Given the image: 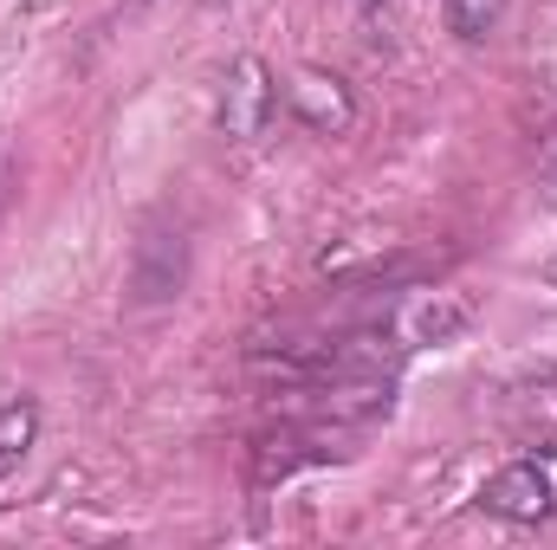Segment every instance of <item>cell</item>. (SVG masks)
<instances>
[{
  "mask_svg": "<svg viewBox=\"0 0 557 550\" xmlns=\"http://www.w3.org/2000/svg\"><path fill=\"white\" fill-rule=\"evenodd\" d=\"M480 512H493V518H506V525H552V518H557L552 466H545L539 453L506 460V466L480 486Z\"/></svg>",
  "mask_w": 557,
  "mask_h": 550,
  "instance_id": "1",
  "label": "cell"
},
{
  "mask_svg": "<svg viewBox=\"0 0 557 550\" xmlns=\"http://www.w3.org/2000/svg\"><path fill=\"white\" fill-rule=\"evenodd\" d=\"M473 324V304L460 298V291H403L396 304H389V317H383V337L396 343V350H428V343H454L460 330Z\"/></svg>",
  "mask_w": 557,
  "mask_h": 550,
  "instance_id": "2",
  "label": "cell"
},
{
  "mask_svg": "<svg viewBox=\"0 0 557 550\" xmlns=\"http://www.w3.org/2000/svg\"><path fill=\"white\" fill-rule=\"evenodd\" d=\"M278 111V78L267 72V59H234V72H227V85H221V130L240 142L267 137V124H273Z\"/></svg>",
  "mask_w": 557,
  "mask_h": 550,
  "instance_id": "3",
  "label": "cell"
},
{
  "mask_svg": "<svg viewBox=\"0 0 557 550\" xmlns=\"http://www.w3.org/2000/svg\"><path fill=\"white\" fill-rule=\"evenodd\" d=\"M182 278H188V240L169 234V227L143 234L137 240V266H131V298H137V304H162V298L182 291Z\"/></svg>",
  "mask_w": 557,
  "mask_h": 550,
  "instance_id": "4",
  "label": "cell"
},
{
  "mask_svg": "<svg viewBox=\"0 0 557 550\" xmlns=\"http://www.w3.org/2000/svg\"><path fill=\"white\" fill-rule=\"evenodd\" d=\"M285 104H292L311 130H324V137L350 130V117H357V104H350L344 78H331V72H318V65H298V72L285 78Z\"/></svg>",
  "mask_w": 557,
  "mask_h": 550,
  "instance_id": "5",
  "label": "cell"
},
{
  "mask_svg": "<svg viewBox=\"0 0 557 550\" xmlns=\"http://www.w3.org/2000/svg\"><path fill=\"white\" fill-rule=\"evenodd\" d=\"M39 440V409L26 402V396H13V402H0V473H13L20 460H26V447Z\"/></svg>",
  "mask_w": 557,
  "mask_h": 550,
  "instance_id": "6",
  "label": "cell"
},
{
  "mask_svg": "<svg viewBox=\"0 0 557 550\" xmlns=\"http://www.w3.org/2000/svg\"><path fill=\"white\" fill-rule=\"evenodd\" d=\"M441 20L454 39H486L506 20V0H441Z\"/></svg>",
  "mask_w": 557,
  "mask_h": 550,
  "instance_id": "7",
  "label": "cell"
},
{
  "mask_svg": "<svg viewBox=\"0 0 557 550\" xmlns=\"http://www.w3.org/2000/svg\"><path fill=\"white\" fill-rule=\"evenodd\" d=\"M7 188H13V162L0 155V208H7Z\"/></svg>",
  "mask_w": 557,
  "mask_h": 550,
  "instance_id": "8",
  "label": "cell"
},
{
  "mask_svg": "<svg viewBox=\"0 0 557 550\" xmlns=\"http://www.w3.org/2000/svg\"><path fill=\"white\" fill-rule=\"evenodd\" d=\"M539 460H545V466H552V479H557V440H552V447H545V453H539Z\"/></svg>",
  "mask_w": 557,
  "mask_h": 550,
  "instance_id": "9",
  "label": "cell"
},
{
  "mask_svg": "<svg viewBox=\"0 0 557 550\" xmlns=\"http://www.w3.org/2000/svg\"><path fill=\"white\" fill-rule=\"evenodd\" d=\"M363 7H383V0H363Z\"/></svg>",
  "mask_w": 557,
  "mask_h": 550,
  "instance_id": "10",
  "label": "cell"
}]
</instances>
